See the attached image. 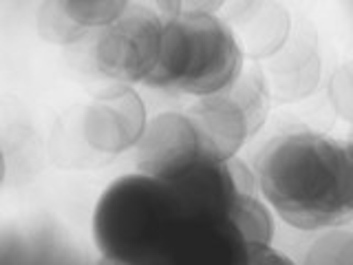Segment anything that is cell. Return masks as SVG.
<instances>
[{
  "label": "cell",
  "mask_w": 353,
  "mask_h": 265,
  "mask_svg": "<svg viewBox=\"0 0 353 265\" xmlns=\"http://www.w3.org/2000/svg\"><path fill=\"white\" fill-rule=\"evenodd\" d=\"M259 190L274 213L298 230L353 221V150L320 132L274 137L256 159Z\"/></svg>",
  "instance_id": "cell-1"
},
{
  "label": "cell",
  "mask_w": 353,
  "mask_h": 265,
  "mask_svg": "<svg viewBox=\"0 0 353 265\" xmlns=\"http://www.w3.org/2000/svg\"><path fill=\"white\" fill-rule=\"evenodd\" d=\"M172 188L143 173L121 175L93 210V241L102 259L143 263L161 259L183 224Z\"/></svg>",
  "instance_id": "cell-2"
},
{
  "label": "cell",
  "mask_w": 353,
  "mask_h": 265,
  "mask_svg": "<svg viewBox=\"0 0 353 265\" xmlns=\"http://www.w3.org/2000/svg\"><path fill=\"white\" fill-rule=\"evenodd\" d=\"M161 18V55L146 86L199 99L232 86L245 71V55L219 14L181 9Z\"/></svg>",
  "instance_id": "cell-3"
},
{
  "label": "cell",
  "mask_w": 353,
  "mask_h": 265,
  "mask_svg": "<svg viewBox=\"0 0 353 265\" xmlns=\"http://www.w3.org/2000/svg\"><path fill=\"white\" fill-rule=\"evenodd\" d=\"M272 93L261 66H250L239 80L214 95L199 97L188 108V117L201 132L208 150L221 159L236 157V153L270 113Z\"/></svg>",
  "instance_id": "cell-4"
},
{
  "label": "cell",
  "mask_w": 353,
  "mask_h": 265,
  "mask_svg": "<svg viewBox=\"0 0 353 265\" xmlns=\"http://www.w3.org/2000/svg\"><path fill=\"white\" fill-rule=\"evenodd\" d=\"M163 18L157 9L128 3L113 25L99 31L95 42L97 71L119 84H146L161 55Z\"/></svg>",
  "instance_id": "cell-5"
},
{
  "label": "cell",
  "mask_w": 353,
  "mask_h": 265,
  "mask_svg": "<svg viewBox=\"0 0 353 265\" xmlns=\"http://www.w3.org/2000/svg\"><path fill=\"white\" fill-rule=\"evenodd\" d=\"M137 173L170 184L210 153L188 113H159L137 144Z\"/></svg>",
  "instance_id": "cell-6"
},
{
  "label": "cell",
  "mask_w": 353,
  "mask_h": 265,
  "mask_svg": "<svg viewBox=\"0 0 353 265\" xmlns=\"http://www.w3.org/2000/svg\"><path fill=\"white\" fill-rule=\"evenodd\" d=\"M146 104L128 84H117L93 97L84 113V139L99 153H124L137 148L148 128Z\"/></svg>",
  "instance_id": "cell-7"
},
{
  "label": "cell",
  "mask_w": 353,
  "mask_h": 265,
  "mask_svg": "<svg viewBox=\"0 0 353 265\" xmlns=\"http://www.w3.org/2000/svg\"><path fill=\"white\" fill-rule=\"evenodd\" d=\"M161 261L165 265H250V246L228 217L185 219Z\"/></svg>",
  "instance_id": "cell-8"
},
{
  "label": "cell",
  "mask_w": 353,
  "mask_h": 265,
  "mask_svg": "<svg viewBox=\"0 0 353 265\" xmlns=\"http://www.w3.org/2000/svg\"><path fill=\"white\" fill-rule=\"evenodd\" d=\"M168 186L176 197L183 219H223L239 197L228 159H221L212 153H208Z\"/></svg>",
  "instance_id": "cell-9"
},
{
  "label": "cell",
  "mask_w": 353,
  "mask_h": 265,
  "mask_svg": "<svg viewBox=\"0 0 353 265\" xmlns=\"http://www.w3.org/2000/svg\"><path fill=\"white\" fill-rule=\"evenodd\" d=\"M225 25L232 29L243 55L254 60L272 58L290 38V14L274 3H239L230 5Z\"/></svg>",
  "instance_id": "cell-10"
},
{
  "label": "cell",
  "mask_w": 353,
  "mask_h": 265,
  "mask_svg": "<svg viewBox=\"0 0 353 265\" xmlns=\"http://www.w3.org/2000/svg\"><path fill=\"white\" fill-rule=\"evenodd\" d=\"M292 58H287L285 49L272 55V64L268 71L263 69L265 80H268L270 93L276 99H298L314 91L318 80L320 62H316L314 51H301L294 47Z\"/></svg>",
  "instance_id": "cell-11"
},
{
  "label": "cell",
  "mask_w": 353,
  "mask_h": 265,
  "mask_svg": "<svg viewBox=\"0 0 353 265\" xmlns=\"http://www.w3.org/2000/svg\"><path fill=\"white\" fill-rule=\"evenodd\" d=\"M228 219L248 241L250 248L272 246L274 239V219L270 208L256 195H239L232 206Z\"/></svg>",
  "instance_id": "cell-12"
},
{
  "label": "cell",
  "mask_w": 353,
  "mask_h": 265,
  "mask_svg": "<svg viewBox=\"0 0 353 265\" xmlns=\"http://www.w3.org/2000/svg\"><path fill=\"white\" fill-rule=\"evenodd\" d=\"M60 7L80 31L106 29L124 14L126 0H60Z\"/></svg>",
  "instance_id": "cell-13"
},
{
  "label": "cell",
  "mask_w": 353,
  "mask_h": 265,
  "mask_svg": "<svg viewBox=\"0 0 353 265\" xmlns=\"http://www.w3.org/2000/svg\"><path fill=\"white\" fill-rule=\"evenodd\" d=\"M305 265H353V232H327L312 246Z\"/></svg>",
  "instance_id": "cell-14"
},
{
  "label": "cell",
  "mask_w": 353,
  "mask_h": 265,
  "mask_svg": "<svg viewBox=\"0 0 353 265\" xmlns=\"http://www.w3.org/2000/svg\"><path fill=\"white\" fill-rule=\"evenodd\" d=\"M38 31L44 40L53 44H73L86 33L77 29L60 7V0H47L38 11Z\"/></svg>",
  "instance_id": "cell-15"
},
{
  "label": "cell",
  "mask_w": 353,
  "mask_h": 265,
  "mask_svg": "<svg viewBox=\"0 0 353 265\" xmlns=\"http://www.w3.org/2000/svg\"><path fill=\"white\" fill-rule=\"evenodd\" d=\"M331 102L342 117L353 121V62L342 66L331 80Z\"/></svg>",
  "instance_id": "cell-16"
},
{
  "label": "cell",
  "mask_w": 353,
  "mask_h": 265,
  "mask_svg": "<svg viewBox=\"0 0 353 265\" xmlns=\"http://www.w3.org/2000/svg\"><path fill=\"white\" fill-rule=\"evenodd\" d=\"M250 265H296L283 252L274 250L272 246H256L250 248Z\"/></svg>",
  "instance_id": "cell-17"
},
{
  "label": "cell",
  "mask_w": 353,
  "mask_h": 265,
  "mask_svg": "<svg viewBox=\"0 0 353 265\" xmlns=\"http://www.w3.org/2000/svg\"><path fill=\"white\" fill-rule=\"evenodd\" d=\"M99 265H165L161 259H154V261H143V263H119V261H108V259H102Z\"/></svg>",
  "instance_id": "cell-18"
},
{
  "label": "cell",
  "mask_w": 353,
  "mask_h": 265,
  "mask_svg": "<svg viewBox=\"0 0 353 265\" xmlns=\"http://www.w3.org/2000/svg\"><path fill=\"white\" fill-rule=\"evenodd\" d=\"M347 144H349V148H351V150H353V137H351V139H349V141H347Z\"/></svg>",
  "instance_id": "cell-19"
}]
</instances>
